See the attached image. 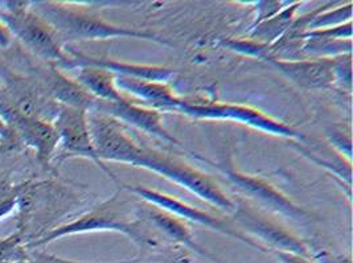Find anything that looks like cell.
Wrapping results in <instances>:
<instances>
[{"mask_svg": "<svg viewBox=\"0 0 353 263\" xmlns=\"http://www.w3.org/2000/svg\"><path fill=\"white\" fill-rule=\"evenodd\" d=\"M26 8V3H19L10 6V11L1 12L0 17L6 21V27L39 57L68 64V59L61 50V39L54 28L40 15L28 12Z\"/></svg>", "mask_w": 353, "mask_h": 263, "instance_id": "1", "label": "cell"}, {"mask_svg": "<svg viewBox=\"0 0 353 263\" xmlns=\"http://www.w3.org/2000/svg\"><path fill=\"white\" fill-rule=\"evenodd\" d=\"M0 101L21 116L50 123L61 107L34 78L8 70L0 72Z\"/></svg>", "mask_w": 353, "mask_h": 263, "instance_id": "2", "label": "cell"}, {"mask_svg": "<svg viewBox=\"0 0 353 263\" xmlns=\"http://www.w3.org/2000/svg\"><path fill=\"white\" fill-rule=\"evenodd\" d=\"M89 132L98 159L138 165L143 151L138 147L121 125L110 116H88Z\"/></svg>", "mask_w": 353, "mask_h": 263, "instance_id": "3", "label": "cell"}, {"mask_svg": "<svg viewBox=\"0 0 353 263\" xmlns=\"http://www.w3.org/2000/svg\"><path fill=\"white\" fill-rule=\"evenodd\" d=\"M53 126L59 134V139L68 156H85L94 160L103 171L112 178V172L102 165L97 156L96 149L88 125V112L83 109L63 106L53 120Z\"/></svg>", "mask_w": 353, "mask_h": 263, "instance_id": "4", "label": "cell"}, {"mask_svg": "<svg viewBox=\"0 0 353 263\" xmlns=\"http://www.w3.org/2000/svg\"><path fill=\"white\" fill-rule=\"evenodd\" d=\"M0 118L7 123L11 132L17 134L24 143L36 149L40 163L48 165L50 158L59 146V134L53 123L21 116L8 105L0 101Z\"/></svg>", "mask_w": 353, "mask_h": 263, "instance_id": "5", "label": "cell"}, {"mask_svg": "<svg viewBox=\"0 0 353 263\" xmlns=\"http://www.w3.org/2000/svg\"><path fill=\"white\" fill-rule=\"evenodd\" d=\"M44 8L43 19L49 23L61 39V36H69L73 39H97V37H112V36H129L135 34L130 31L119 30L109 25L94 17H86L82 14H74L64 11L53 4L43 3Z\"/></svg>", "mask_w": 353, "mask_h": 263, "instance_id": "6", "label": "cell"}, {"mask_svg": "<svg viewBox=\"0 0 353 263\" xmlns=\"http://www.w3.org/2000/svg\"><path fill=\"white\" fill-rule=\"evenodd\" d=\"M34 80L47 90L52 98L63 102V106L83 109L86 112L97 107L96 97L80 83L65 77L54 66H41L37 69Z\"/></svg>", "mask_w": 353, "mask_h": 263, "instance_id": "7", "label": "cell"}, {"mask_svg": "<svg viewBox=\"0 0 353 263\" xmlns=\"http://www.w3.org/2000/svg\"><path fill=\"white\" fill-rule=\"evenodd\" d=\"M98 109H103L109 113H112L114 116H119L125 120H128L130 123L135 125L139 129H143L147 132H152L157 135H161V138L168 139V140H174L165 130L161 127V116L155 112H150L145 109H138L131 106L129 102H121V103H112V102H101L98 99L97 103ZM175 142V140H174Z\"/></svg>", "mask_w": 353, "mask_h": 263, "instance_id": "8", "label": "cell"}, {"mask_svg": "<svg viewBox=\"0 0 353 263\" xmlns=\"http://www.w3.org/2000/svg\"><path fill=\"white\" fill-rule=\"evenodd\" d=\"M290 78L303 86H327L334 81V67L325 61L276 63Z\"/></svg>", "mask_w": 353, "mask_h": 263, "instance_id": "9", "label": "cell"}, {"mask_svg": "<svg viewBox=\"0 0 353 263\" xmlns=\"http://www.w3.org/2000/svg\"><path fill=\"white\" fill-rule=\"evenodd\" d=\"M77 83L85 87L93 97L112 103L126 102L114 86L112 73L98 66H83L79 73Z\"/></svg>", "mask_w": 353, "mask_h": 263, "instance_id": "10", "label": "cell"}, {"mask_svg": "<svg viewBox=\"0 0 353 263\" xmlns=\"http://www.w3.org/2000/svg\"><path fill=\"white\" fill-rule=\"evenodd\" d=\"M185 112L192 113L193 116H199L203 114L205 116H225V118H236V119H241L250 125H254L261 129H266L269 132H279V134H291L289 129L283 127L282 125H276L272 119L266 118V116L256 113L252 109H241V107H205V109H200V107H184Z\"/></svg>", "mask_w": 353, "mask_h": 263, "instance_id": "11", "label": "cell"}, {"mask_svg": "<svg viewBox=\"0 0 353 263\" xmlns=\"http://www.w3.org/2000/svg\"><path fill=\"white\" fill-rule=\"evenodd\" d=\"M119 85H122L125 89L132 92L134 94L143 97L147 101H151L161 106H176L177 99L170 93V90L161 85L152 83H143L139 80L125 78L119 80Z\"/></svg>", "mask_w": 353, "mask_h": 263, "instance_id": "12", "label": "cell"}, {"mask_svg": "<svg viewBox=\"0 0 353 263\" xmlns=\"http://www.w3.org/2000/svg\"><path fill=\"white\" fill-rule=\"evenodd\" d=\"M10 44V32L8 28L0 23V47L6 48Z\"/></svg>", "mask_w": 353, "mask_h": 263, "instance_id": "13", "label": "cell"}, {"mask_svg": "<svg viewBox=\"0 0 353 263\" xmlns=\"http://www.w3.org/2000/svg\"><path fill=\"white\" fill-rule=\"evenodd\" d=\"M281 255H282L283 263H307L301 257H295V255H290V254H281Z\"/></svg>", "mask_w": 353, "mask_h": 263, "instance_id": "14", "label": "cell"}, {"mask_svg": "<svg viewBox=\"0 0 353 263\" xmlns=\"http://www.w3.org/2000/svg\"><path fill=\"white\" fill-rule=\"evenodd\" d=\"M8 132H11L10 127H8L7 123L0 118V138L4 139V138L8 135Z\"/></svg>", "mask_w": 353, "mask_h": 263, "instance_id": "15", "label": "cell"}]
</instances>
